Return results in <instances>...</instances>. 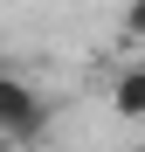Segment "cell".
<instances>
[{
	"label": "cell",
	"instance_id": "1",
	"mask_svg": "<svg viewBox=\"0 0 145 152\" xmlns=\"http://www.w3.org/2000/svg\"><path fill=\"white\" fill-rule=\"evenodd\" d=\"M48 124H55V104H48L28 76H0V138L7 145H35Z\"/></svg>",
	"mask_w": 145,
	"mask_h": 152
},
{
	"label": "cell",
	"instance_id": "2",
	"mask_svg": "<svg viewBox=\"0 0 145 152\" xmlns=\"http://www.w3.org/2000/svg\"><path fill=\"white\" fill-rule=\"evenodd\" d=\"M111 111L125 124H145V62H125L111 76Z\"/></svg>",
	"mask_w": 145,
	"mask_h": 152
},
{
	"label": "cell",
	"instance_id": "3",
	"mask_svg": "<svg viewBox=\"0 0 145 152\" xmlns=\"http://www.w3.org/2000/svg\"><path fill=\"white\" fill-rule=\"evenodd\" d=\"M125 42H145V0L125 7Z\"/></svg>",
	"mask_w": 145,
	"mask_h": 152
},
{
	"label": "cell",
	"instance_id": "4",
	"mask_svg": "<svg viewBox=\"0 0 145 152\" xmlns=\"http://www.w3.org/2000/svg\"><path fill=\"white\" fill-rule=\"evenodd\" d=\"M7 152H28V145H7Z\"/></svg>",
	"mask_w": 145,
	"mask_h": 152
}]
</instances>
